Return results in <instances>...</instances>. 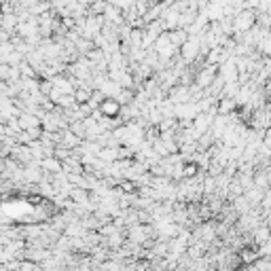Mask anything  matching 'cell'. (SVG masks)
Returning a JSON list of instances; mask_svg holds the SVG:
<instances>
[{"mask_svg":"<svg viewBox=\"0 0 271 271\" xmlns=\"http://www.w3.org/2000/svg\"><path fill=\"white\" fill-rule=\"evenodd\" d=\"M42 168H45L47 172H59L61 168H64V165H61L58 159H51V157H47L45 161H42Z\"/></svg>","mask_w":271,"mask_h":271,"instance_id":"1","label":"cell"},{"mask_svg":"<svg viewBox=\"0 0 271 271\" xmlns=\"http://www.w3.org/2000/svg\"><path fill=\"white\" fill-rule=\"evenodd\" d=\"M263 144H265V149H267V151H271V127H267V129H265Z\"/></svg>","mask_w":271,"mask_h":271,"instance_id":"2","label":"cell"}]
</instances>
